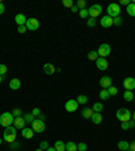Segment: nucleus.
<instances>
[{
	"mask_svg": "<svg viewBox=\"0 0 135 151\" xmlns=\"http://www.w3.org/2000/svg\"><path fill=\"white\" fill-rule=\"evenodd\" d=\"M16 135H18V132H16V128L10 125V127H7L4 130V134H3V139L8 143H12V142L16 140Z\"/></svg>",
	"mask_w": 135,
	"mask_h": 151,
	"instance_id": "f257e3e1",
	"label": "nucleus"
},
{
	"mask_svg": "<svg viewBox=\"0 0 135 151\" xmlns=\"http://www.w3.org/2000/svg\"><path fill=\"white\" fill-rule=\"evenodd\" d=\"M14 115L11 112H3L0 115V125L7 128V127H10V125L14 124Z\"/></svg>",
	"mask_w": 135,
	"mask_h": 151,
	"instance_id": "f03ea898",
	"label": "nucleus"
},
{
	"mask_svg": "<svg viewBox=\"0 0 135 151\" xmlns=\"http://www.w3.org/2000/svg\"><path fill=\"white\" fill-rule=\"evenodd\" d=\"M116 119L119 120L120 123H127L131 120V112L127 108H120L116 111Z\"/></svg>",
	"mask_w": 135,
	"mask_h": 151,
	"instance_id": "7ed1b4c3",
	"label": "nucleus"
},
{
	"mask_svg": "<svg viewBox=\"0 0 135 151\" xmlns=\"http://www.w3.org/2000/svg\"><path fill=\"white\" fill-rule=\"evenodd\" d=\"M120 11H122V8H120L119 3H111L107 7V15L111 16L112 19L116 16H120Z\"/></svg>",
	"mask_w": 135,
	"mask_h": 151,
	"instance_id": "20e7f679",
	"label": "nucleus"
},
{
	"mask_svg": "<svg viewBox=\"0 0 135 151\" xmlns=\"http://www.w3.org/2000/svg\"><path fill=\"white\" fill-rule=\"evenodd\" d=\"M31 128H32V131L34 132H37V134H42V132L46 130V124H45V122L43 120H39V119H35L34 122L31 123Z\"/></svg>",
	"mask_w": 135,
	"mask_h": 151,
	"instance_id": "39448f33",
	"label": "nucleus"
},
{
	"mask_svg": "<svg viewBox=\"0 0 135 151\" xmlns=\"http://www.w3.org/2000/svg\"><path fill=\"white\" fill-rule=\"evenodd\" d=\"M97 54L101 58L108 57V55L111 54V46H109L108 43H101V45L99 46V49H97Z\"/></svg>",
	"mask_w": 135,
	"mask_h": 151,
	"instance_id": "423d86ee",
	"label": "nucleus"
},
{
	"mask_svg": "<svg viewBox=\"0 0 135 151\" xmlns=\"http://www.w3.org/2000/svg\"><path fill=\"white\" fill-rule=\"evenodd\" d=\"M89 18H95L96 19V16H99L103 11V7L100 6V4H93V6L89 7Z\"/></svg>",
	"mask_w": 135,
	"mask_h": 151,
	"instance_id": "0eeeda50",
	"label": "nucleus"
},
{
	"mask_svg": "<svg viewBox=\"0 0 135 151\" xmlns=\"http://www.w3.org/2000/svg\"><path fill=\"white\" fill-rule=\"evenodd\" d=\"M78 108V103L76 101V100H68L66 103H65V109H66V112H76Z\"/></svg>",
	"mask_w": 135,
	"mask_h": 151,
	"instance_id": "6e6552de",
	"label": "nucleus"
},
{
	"mask_svg": "<svg viewBox=\"0 0 135 151\" xmlns=\"http://www.w3.org/2000/svg\"><path fill=\"white\" fill-rule=\"evenodd\" d=\"M26 27L27 30H31V31H35V30L39 29V20L35 19V18H30L26 22Z\"/></svg>",
	"mask_w": 135,
	"mask_h": 151,
	"instance_id": "1a4fd4ad",
	"label": "nucleus"
},
{
	"mask_svg": "<svg viewBox=\"0 0 135 151\" xmlns=\"http://www.w3.org/2000/svg\"><path fill=\"white\" fill-rule=\"evenodd\" d=\"M108 61H107V58H101V57H99L96 59V68L99 69V70H101V72H104V70H107L108 69Z\"/></svg>",
	"mask_w": 135,
	"mask_h": 151,
	"instance_id": "9d476101",
	"label": "nucleus"
},
{
	"mask_svg": "<svg viewBox=\"0 0 135 151\" xmlns=\"http://www.w3.org/2000/svg\"><path fill=\"white\" fill-rule=\"evenodd\" d=\"M123 87L126 88V90H134L135 89V78L134 77H126L123 81Z\"/></svg>",
	"mask_w": 135,
	"mask_h": 151,
	"instance_id": "9b49d317",
	"label": "nucleus"
},
{
	"mask_svg": "<svg viewBox=\"0 0 135 151\" xmlns=\"http://www.w3.org/2000/svg\"><path fill=\"white\" fill-rule=\"evenodd\" d=\"M100 26L104 27V29H108V27L113 26V19L111 18V16H108V15L103 16V18L100 19Z\"/></svg>",
	"mask_w": 135,
	"mask_h": 151,
	"instance_id": "f8f14e48",
	"label": "nucleus"
},
{
	"mask_svg": "<svg viewBox=\"0 0 135 151\" xmlns=\"http://www.w3.org/2000/svg\"><path fill=\"white\" fill-rule=\"evenodd\" d=\"M100 87L103 88V89H108L109 87H112V78L109 77V76H103V77L100 78Z\"/></svg>",
	"mask_w": 135,
	"mask_h": 151,
	"instance_id": "ddd939ff",
	"label": "nucleus"
},
{
	"mask_svg": "<svg viewBox=\"0 0 135 151\" xmlns=\"http://www.w3.org/2000/svg\"><path fill=\"white\" fill-rule=\"evenodd\" d=\"M24 124H26V122H24V119H23V116H20V117H15V119H14L12 125L16 130H23L24 128Z\"/></svg>",
	"mask_w": 135,
	"mask_h": 151,
	"instance_id": "4468645a",
	"label": "nucleus"
},
{
	"mask_svg": "<svg viewBox=\"0 0 135 151\" xmlns=\"http://www.w3.org/2000/svg\"><path fill=\"white\" fill-rule=\"evenodd\" d=\"M15 22L18 26H26V22H27V18L23 14H16L15 15Z\"/></svg>",
	"mask_w": 135,
	"mask_h": 151,
	"instance_id": "2eb2a0df",
	"label": "nucleus"
},
{
	"mask_svg": "<svg viewBox=\"0 0 135 151\" xmlns=\"http://www.w3.org/2000/svg\"><path fill=\"white\" fill-rule=\"evenodd\" d=\"M93 109L92 108H83V111H81V116H83L84 119H90L92 116H93Z\"/></svg>",
	"mask_w": 135,
	"mask_h": 151,
	"instance_id": "dca6fc26",
	"label": "nucleus"
},
{
	"mask_svg": "<svg viewBox=\"0 0 135 151\" xmlns=\"http://www.w3.org/2000/svg\"><path fill=\"white\" fill-rule=\"evenodd\" d=\"M20 134H22V136L24 139H31L32 136H34V131H32V128H27V127H24Z\"/></svg>",
	"mask_w": 135,
	"mask_h": 151,
	"instance_id": "f3484780",
	"label": "nucleus"
},
{
	"mask_svg": "<svg viewBox=\"0 0 135 151\" xmlns=\"http://www.w3.org/2000/svg\"><path fill=\"white\" fill-rule=\"evenodd\" d=\"M43 72H45L46 74H49V76H50V74H53L55 72V66L53 64H50V62H47V64L43 65Z\"/></svg>",
	"mask_w": 135,
	"mask_h": 151,
	"instance_id": "a211bd4d",
	"label": "nucleus"
},
{
	"mask_svg": "<svg viewBox=\"0 0 135 151\" xmlns=\"http://www.w3.org/2000/svg\"><path fill=\"white\" fill-rule=\"evenodd\" d=\"M20 85H22V82H20L19 78H12V80L10 81V88L12 90H18L20 88Z\"/></svg>",
	"mask_w": 135,
	"mask_h": 151,
	"instance_id": "6ab92c4d",
	"label": "nucleus"
},
{
	"mask_svg": "<svg viewBox=\"0 0 135 151\" xmlns=\"http://www.w3.org/2000/svg\"><path fill=\"white\" fill-rule=\"evenodd\" d=\"M90 120L93 122V124H100V123L103 122V116H101V113L95 112V113H93V116L90 117Z\"/></svg>",
	"mask_w": 135,
	"mask_h": 151,
	"instance_id": "aec40b11",
	"label": "nucleus"
},
{
	"mask_svg": "<svg viewBox=\"0 0 135 151\" xmlns=\"http://www.w3.org/2000/svg\"><path fill=\"white\" fill-rule=\"evenodd\" d=\"M118 148L122 151H127V150H130V143L127 140H120L118 143Z\"/></svg>",
	"mask_w": 135,
	"mask_h": 151,
	"instance_id": "412c9836",
	"label": "nucleus"
},
{
	"mask_svg": "<svg viewBox=\"0 0 135 151\" xmlns=\"http://www.w3.org/2000/svg\"><path fill=\"white\" fill-rule=\"evenodd\" d=\"M54 148L57 151H66V147H65V143L62 140H55L54 143Z\"/></svg>",
	"mask_w": 135,
	"mask_h": 151,
	"instance_id": "4be33fe9",
	"label": "nucleus"
},
{
	"mask_svg": "<svg viewBox=\"0 0 135 151\" xmlns=\"http://www.w3.org/2000/svg\"><path fill=\"white\" fill-rule=\"evenodd\" d=\"M65 147H66V151H78L77 150V145L74 143V142H68L65 143Z\"/></svg>",
	"mask_w": 135,
	"mask_h": 151,
	"instance_id": "5701e85b",
	"label": "nucleus"
},
{
	"mask_svg": "<svg viewBox=\"0 0 135 151\" xmlns=\"http://www.w3.org/2000/svg\"><path fill=\"white\" fill-rule=\"evenodd\" d=\"M123 97H124L126 101H132L134 100V92H131V90H124V93H123Z\"/></svg>",
	"mask_w": 135,
	"mask_h": 151,
	"instance_id": "b1692460",
	"label": "nucleus"
},
{
	"mask_svg": "<svg viewBox=\"0 0 135 151\" xmlns=\"http://www.w3.org/2000/svg\"><path fill=\"white\" fill-rule=\"evenodd\" d=\"M76 101L78 103V105H85V104L88 103V97L85 96V94H80V96L76 99Z\"/></svg>",
	"mask_w": 135,
	"mask_h": 151,
	"instance_id": "393cba45",
	"label": "nucleus"
},
{
	"mask_svg": "<svg viewBox=\"0 0 135 151\" xmlns=\"http://www.w3.org/2000/svg\"><path fill=\"white\" fill-rule=\"evenodd\" d=\"M23 119H24V122H26V123H30V124H31V123L34 122V120H35L37 117H35L34 115H32L31 112H30V113H24V116H23Z\"/></svg>",
	"mask_w": 135,
	"mask_h": 151,
	"instance_id": "a878e982",
	"label": "nucleus"
},
{
	"mask_svg": "<svg viewBox=\"0 0 135 151\" xmlns=\"http://www.w3.org/2000/svg\"><path fill=\"white\" fill-rule=\"evenodd\" d=\"M126 11H127V14H129L130 16H135V3L131 1V3L127 6V10Z\"/></svg>",
	"mask_w": 135,
	"mask_h": 151,
	"instance_id": "bb28decb",
	"label": "nucleus"
},
{
	"mask_svg": "<svg viewBox=\"0 0 135 151\" xmlns=\"http://www.w3.org/2000/svg\"><path fill=\"white\" fill-rule=\"evenodd\" d=\"M92 109H93V112H97V113H101V111L104 109V107L101 103H95L93 107H92Z\"/></svg>",
	"mask_w": 135,
	"mask_h": 151,
	"instance_id": "cd10ccee",
	"label": "nucleus"
},
{
	"mask_svg": "<svg viewBox=\"0 0 135 151\" xmlns=\"http://www.w3.org/2000/svg\"><path fill=\"white\" fill-rule=\"evenodd\" d=\"M78 14H80V18H81V19H88V18H89V11H88V8L80 10V11H78Z\"/></svg>",
	"mask_w": 135,
	"mask_h": 151,
	"instance_id": "c85d7f7f",
	"label": "nucleus"
},
{
	"mask_svg": "<svg viewBox=\"0 0 135 151\" xmlns=\"http://www.w3.org/2000/svg\"><path fill=\"white\" fill-rule=\"evenodd\" d=\"M97 58H99V54H97V52H93V50H92V52L88 53V59H89V61H95V62H96Z\"/></svg>",
	"mask_w": 135,
	"mask_h": 151,
	"instance_id": "c756f323",
	"label": "nucleus"
},
{
	"mask_svg": "<svg viewBox=\"0 0 135 151\" xmlns=\"http://www.w3.org/2000/svg\"><path fill=\"white\" fill-rule=\"evenodd\" d=\"M109 97H111V96H109V93H108V90H107V89H101V90H100V99H101V100H108Z\"/></svg>",
	"mask_w": 135,
	"mask_h": 151,
	"instance_id": "7c9ffc66",
	"label": "nucleus"
},
{
	"mask_svg": "<svg viewBox=\"0 0 135 151\" xmlns=\"http://www.w3.org/2000/svg\"><path fill=\"white\" fill-rule=\"evenodd\" d=\"M107 90H108L109 96H116V94L119 93V90H118V88H116V87H109Z\"/></svg>",
	"mask_w": 135,
	"mask_h": 151,
	"instance_id": "2f4dec72",
	"label": "nucleus"
},
{
	"mask_svg": "<svg viewBox=\"0 0 135 151\" xmlns=\"http://www.w3.org/2000/svg\"><path fill=\"white\" fill-rule=\"evenodd\" d=\"M123 24V18L122 16H116V18H113V26H122Z\"/></svg>",
	"mask_w": 135,
	"mask_h": 151,
	"instance_id": "473e14b6",
	"label": "nucleus"
},
{
	"mask_svg": "<svg viewBox=\"0 0 135 151\" xmlns=\"http://www.w3.org/2000/svg\"><path fill=\"white\" fill-rule=\"evenodd\" d=\"M10 148L11 150H14V151H16V150H19L20 148V143L19 142H12V143H10Z\"/></svg>",
	"mask_w": 135,
	"mask_h": 151,
	"instance_id": "72a5a7b5",
	"label": "nucleus"
},
{
	"mask_svg": "<svg viewBox=\"0 0 135 151\" xmlns=\"http://www.w3.org/2000/svg\"><path fill=\"white\" fill-rule=\"evenodd\" d=\"M11 113L14 115V117H20L22 116V109L20 108H14V111Z\"/></svg>",
	"mask_w": 135,
	"mask_h": 151,
	"instance_id": "f704fd0d",
	"label": "nucleus"
},
{
	"mask_svg": "<svg viewBox=\"0 0 135 151\" xmlns=\"http://www.w3.org/2000/svg\"><path fill=\"white\" fill-rule=\"evenodd\" d=\"M76 6H77L78 10H84V8H85V6H87V1H85V0H78Z\"/></svg>",
	"mask_w": 135,
	"mask_h": 151,
	"instance_id": "c9c22d12",
	"label": "nucleus"
},
{
	"mask_svg": "<svg viewBox=\"0 0 135 151\" xmlns=\"http://www.w3.org/2000/svg\"><path fill=\"white\" fill-rule=\"evenodd\" d=\"M7 72H8V68H7V65H3V64L0 65V76H3V77H4Z\"/></svg>",
	"mask_w": 135,
	"mask_h": 151,
	"instance_id": "e433bc0d",
	"label": "nucleus"
},
{
	"mask_svg": "<svg viewBox=\"0 0 135 151\" xmlns=\"http://www.w3.org/2000/svg\"><path fill=\"white\" fill-rule=\"evenodd\" d=\"M87 26L88 27H95V26H96V19H95V18H88Z\"/></svg>",
	"mask_w": 135,
	"mask_h": 151,
	"instance_id": "4c0bfd02",
	"label": "nucleus"
},
{
	"mask_svg": "<svg viewBox=\"0 0 135 151\" xmlns=\"http://www.w3.org/2000/svg\"><path fill=\"white\" fill-rule=\"evenodd\" d=\"M39 148H41V150H43V151H46L49 148V143L46 140H42L41 143H39Z\"/></svg>",
	"mask_w": 135,
	"mask_h": 151,
	"instance_id": "58836bf2",
	"label": "nucleus"
},
{
	"mask_svg": "<svg viewBox=\"0 0 135 151\" xmlns=\"http://www.w3.org/2000/svg\"><path fill=\"white\" fill-rule=\"evenodd\" d=\"M87 147H88L87 143H84V142H81V143H78L77 145V150L78 151H85L87 150Z\"/></svg>",
	"mask_w": 135,
	"mask_h": 151,
	"instance_id": "ea45409f",
	"label": "nucleus"
},
{
	"mask_svg": "<svg viewBox=\"0 0 135 151\" xmlns=\"http://www.w3.org/2000/svg\"><path fill=\"white\" fill-rule=\"evenodd\" d=\"M62 4H64V7H68V8H72V7L74 6L72 0H64V1H62Z\"/></svg>",
	"mask_w": 135,
	"mask_h": 151,
	"instance_id": "a19ab883",
	"label": "nucleus"
},
{
	"mask_svg": "<svg viewBox=\"0 0 135 151\" xmlns=\"http://www.w3.org/2000/svg\"><path fill=\"white\" fill-rule=\"evenodd\" d=\"M31 113H32L34 116H35V117H38V116L41 115V109H39V108H32Z\"/></svg>",
	"mask_w": 135,
	"mask_h": 151,
	"instance_id": "79ce46f5",
	"label": "nucleus"
},
{
	"mask_svg": "<svg viewBox=\"0 0 135 151\" xmlns=\"http://www.w3.org/2000/svg\"><path fill=\"white\" fill-rule=\"evenodd\" d=\"M26 31H27L26 26H18V32H19V34H24Z\"/></svg>",
	"mask_w": 135,
	"mask_h": 151,
	"instance_id": "37998d69",
	"label": "nucleus"
},
{
	"mask_svg": "<svg viewBox=\"0 0 135 151\" xmlns=\"http://www.w3.org/2000/svg\"><path fill=\"white\" fill-rule=\"evenodd\" d=\"M131 3V1H130V0H120V3H119V6H129V4Z\"/></svg>",
	"mask_w": 135,
	"mask_h": 151,
	"instance_id": "c03bdc74",
	"label": "nucleus"
},
{
	"mask_svg": "<svg viewBox=\"0 0 135 151\" xmlns=\"http://www.w3.org/2000/svg\"><path fill=\"white\" fill-rule=\"evenodd\" d=\"M4 11H6V7H4V4L0 1V15H3Z\"/></svg>",
	"mask_w": 135,
	"mask_h": 151,
	"instance_id": "a18cd8bd",
	"label": "nucleus"
},
{
	"mask_svg": "<svg viewBox=\"0 0 135 151\" xmlns=\"http://www.w3.org/2000/svg\"><path fill=\"white\" fill-rule=\"evenodd\" d=\"M122 130H130V124L127 123H122Z\"/></svg>",
	"mask_w": 135,
	"mask_h": 151,
	"instance_id": "49530a36",
	"label": "nucleus"
},
{
	"mask_svg": "<svg viewBox=\"0 0 135 151\" xmlns=\"http://www.w3.org/2000/svg\"><path fill=\"white\" fill-rule=\"evenodd\" d=\"M130 151H135V140H132L130 143Z\"/></svg>",
	"mask_w": 135,
	"mask_h": 151,
	"instance_id": "de8ad7c7",
	"label": "nucleus"
},
{
	"mask_svg": "<svg viewBox=\"0 0 135 151\" xmlns=\"http://www.w3.org/2000/svg\"><path fill=\"white\" fill-rule=\"evenodd\" d=\"M129 124H130V128H135V120H130L129 122Z\"/></svg>",
	"mask_w": 135,
	"mask_h": 151,
	"instance_id": "09e8293b",
	"label": "nucleus"
},
{
	"mask_svg": "<svg viewBox=\"0 0 135 151\" xmlns=\"http://www.w3.org/2000/svg\"><path fill=\"white\" fill-rule=\"evenodd\" d=\"M38 119H39V120H43V122H45V119H46V116H45V115H43V113H41V115H39V116H38Z\"/></svg>",
	"mask_w": 135,
	"mask_h": 151,
	"instance_id": "8fccbe9b",
	"label": "nucleus"
},
{
	"mask_svg": "<svg viewBox=\"0 0 135 151\" xmlns=\"http://www.w3.org/2000/svg\"><path fill=\"white\" fill-rule=\"evenodd\" d=\"M70 11H72V12H77V11H78L77 6H73V7H72V8H70Z\"/></svg>",
	"mask_w": 135,
	"mask_h": 151,
	"instance_id": "3c124183",
	"label": "nucleus"
},
{
	"mask_svg": "<svg viewBox=\"0 0 135 151\" xmlns=\"http://www.w3.org/2000/svg\"><path fill=\"white\" fill-rule=\"evenodd\" d=\"M46 151H57V150H55L54 147H49V148H47V150H46Z\"/></svg>",
	"mask_w": 135,
	"mask_h": 151,
	"instance_id": "603ef678",
	"label": "nucleus"
},
{
	"mask_svg": "<svg viewBox=\"0 0 135 151\" xmlns=\"http://www.w3.org/2000/svg\"><path fill=\"white\" fill-rule=\"evenodd\" d=\"M131 116H132V120H135V111L132 112V115H131Z\"/></svg>",
	"mask_w": 135,
	"mask_h": 151,
	"instance_id": "864d4df0",
	"label": "nucleus"
},
{
	"mask_svg": "<svg viewBox=\"0 0 135 151\" xmlns=\"http://www.w3.org/2000/svg\"><path fill=\"white\" fill-rule=\"evenodd\" d=\"M3 78H4L3 76H0V84H1V81H3Z\"/></svg>",
	"mask_w": 135,
	"mask_h": 151,
	"instance_id": "5fc2aeb1",
	"label": "nucleus"
},
{
	"mask_svg": "<svg viewBox=\"0 0 135 151\" xmlns=\"http://www.w3.org/2000/svg\"><path fill=\"white\" fill-rule=\"evenodd\" d=\"M1 143H3V139L0 138V146H1Z\"/></svg>",
	"mask_w": 135,
	"mask_h": 151,
	"instance_id": "6e6d98bb",
	"label": "nucleus"
},
{
	"mask_svg": "<svg viewBox=\"0 0 135 151\" xmlns=\"http://www.w3.org/2000/svg\"><path fill=\"white\" fill-rule=\"evenodd\" d=\"M35 151H43V150H41V148H38V150H35Z\"/></svg>",
	"mask_w": 135,
	"mask_h": 151,
	"instance_id": "4d7b16f0",
	"label": "nucleus"
},
{
	"mask_svg": "<svg viewBox=\"0 0 135 151\" xmlns=\"http://www.w3.org/2000/svg\"><path fill=\"white\" fill-rule=\"evenodd\" d=\"M127 151H130V150H127Z\"/></svg>",
	"mask_w": 135,
	"mask_h": 151,
	"instance_id": "13d9d810",
	"label": "nucleus"
}]
</instances>
